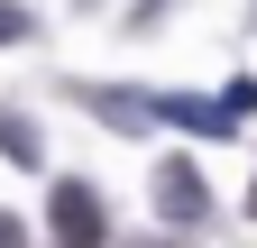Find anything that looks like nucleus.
Segmentation results:
<instances>
[{
  "label": "nucleus",
  "mask_w": 257,
  "mask_h": 248,
  "mask_svg": "<svg viewBox=\"0 0 257 248\" xmlns=\"http://www.w3.org/2000/svg\"><path fill=\"white\" fill-rule=\"evenodd\" d=\"M156 211H166V221H211V193H202V175H193L184 157H166V166H156Z\"/></svg>",
  "instance_id": "2"
},
{
  "label": "nucleus",
  "mask_w": 257,
  "mask_h": 248,
  "mask_svg": "<svg viewBox=\"0 0 257 248\" xmlns=\"http://www.w3.org/2000/svg\"><path fill=\"white\" fill-rule=\"evenodd\" d=\"M0 157H19V166H37V129H28V119H10V110H0Z\"/></svg>",
  "instance_id": "5"
},
{
  "label": "nucleus",
  "mask_w": 257,
  "mask_h": 248,
  "mask_svg": "<svg viewBox=\"0 0 257 248\" xmlns=\"http://www.w3.org/2000/svg\"><path fill=\"white\" fill-rule=\"evenodd\" d=\"M28 37V10H19V0H0V46H19Z\"/></svg>",
  "instance_id": "6"
},
{
  "label": "nucleus",
  "mask_w": 257,
  "mask_h": 248,
  "mask_svg": "<svg viewBox=\"0 0 257 248\" xmlns=\"http://www.w3.org/2000/svg\"><path fill=\"white\" fill-rule=\"evenodd\" d=\"M147 110H156V119H175V129H193V138H230V129H239L220 101H193V92H175V101H147Z\"/></svg>",
  "instance_id": "3"
},
{
  "label": "nucleus",
  "mask_w": 257,
  "mask_h": 248,
  "mask_svg": "<svg viewBox=\"0 0 257 248\" xmlns=\"http://www.w3.org/2000/svg\"><path fill=\"white\" fill-rule=\"evenodd\" d=\"M248 211H257V184H248Z\"/></svg>",
  "instance_id": "8"
},
{
  "label": "nucleus",
  "mask_w": 257,
  "mask_h": 248,
  "mask_svg": "<svg viewBox=\"0 0 257 248\" xmlns=\"http://www.w3.org/2000/svg\"><path fill=\"white\" fill-rule=\"evenodd\" d=\"M92 119H110V129H147V92H92Z\"/></svg>",
  "instance_id": "4"
},
{
  "label": "nucleus",
  "mask_w": 257,
  "mask_h": 248,
  "mask_svg": "<svg viewBox=\"0 0 257 248\" xmlns=\"http://www.w3.org/2000/svg\"><path fill=\"white\" fill-rule=\"evenodd\" d=\"M46 230H55V248H110V202L92 193L83 175H55V193H46Z\"/></svg>",
  "instance_id": "1"
},
{
  "label": "nucleus",
  "mask_w": 257,
  "mask_h": 248,
  "mask_svg": "<svg viewBox=\"0 0 257 248\" xmlns=\"http://www.w3.org/2000/svg\"><path fill=\"white\" fill-rule=\"evenodd\" d=\"M19 239H28V230H19V221H10V211H0V248H19Z\"/></svg>",
  "instance_id": "7"
}]
</instances>
